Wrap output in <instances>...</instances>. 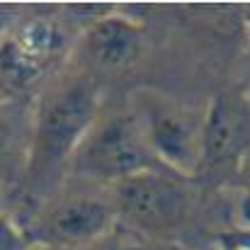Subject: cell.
<instances>
[{
  "label": "cell",
  "instance_id": "cell-1",
  "mask_svg": "<svg viewBox=\"0 0 250 250\" xmlns=\"http://www.w3.org/2000/svg\"><path fill=\"white\" fill-rule=\"evenodd\" d=\"M97 119L100 85L90 76L68 78L42 97L22 175V192L32 207L39 202L46 204L59 192L83 139Z\"/></svg>",
  "mask_w": 250,
  "mask_h": 250
},
{
  "label": "cell",
  "instance_id": "cell-2",
  "mask_svg": "<svg viewBox=\"0 0 250 250\" xmlns=\"http://www.w3.org/2000/svg\"><path fill=\"white\" fill-rule=\"evenodd\" d=\"M117 216L153 243H182V233L192 226L199 197L192 177L167 167L146 170L117 182L109 192Z\"/></svg>",
  "mask_w": 250,
  "mask_h": 250
},
{
  "label": "cell",
  "instance_id": "cell-3",
  "mask_svg": "<svg viewBox=\"0 0 250 250\" xmlns=\"http://www.w3.org/2000/svg\"><path fill=\"white\" fill-rule=\"evenodd\" d=\"M158 167L166 166L153 153L134 112H117L92 124L71 163V172L87 182L114 187L126 177Z\"/></svg>",
  "mask_w": 250,
  "mask_h": 250
},
{
  "label": "cell",
  "instance_id": "cell-4",
  "mask_svg": "<svg viewBox=\"0 0 250 250\" xmlns=\"http://www.w3.org/2000/svg\"><path fill=\"white\" fill-rule=\"evenodd\" d=\"M131 112L158 161L172 172L194 180L202 161L204 112L151 87L134 92Z\"/></svg>",
  "mask_w": 250,
  "mask_h": 250
},
{
  "label": "cell",
  "instance_id": "cell-5",
  "mask_svg": "<svg viewBox=\"0 0 250 250\" xmlns=\"http://www.w3.org/2000/svg\"><path fill=\"white\" fill-rule=\"evenodd\" d=\"M250 153V95L246 90H221L204 109L202 161L194 182L224 185L238 180Z\"/></svg>",
  "mask_w": 250,
  "mask_h": 250
},
{
  "label": "cell",
  "instance_id": "cell-6",
  "mask_svg": "<svg viewBox=\"0 0 250 250\" xmlns=\"http://www.w3.org/2000/svg\"><path fill=\"white\" fill-rule=\"evenodd\" d=\"M117 219L112 197L68 192L63 197H51L42 209H37L27 231L37 246L90 248L109 233Z\"/></svg>",
  "mask_w": 250,
  "mask_h": 250
},
{
  "label": "cell",
  "instance_id": "cell-7",
  "mask_svg": "<svg viewBox=\"0 0 250 250\" xmlns=\"http://www.w3.org/2000/svg\"><path fill=\"white\" fill-rule=\"evenodd\" d=\"M144 34V27L126 17H100L85 32V51L92 63L104 71H126L141 56Z\"/></svg>",
  "mask_w": 250,
  "mask_h": 250
},
{
  "label": "cell",
  "instance_id": "cell-8",
  "mask_svg": "<svg viewBox=\"0 0 250 250\" xmlns=\"http://www.w3.org/2000/svg\"><path fill=\"white\" fill-rule=\"evenodd\" d=\"M0 236H2V243H0L2 250H34L37 248V243L29 236L27 226H20L17 219H12V216H2V231H0Z\"/></svg>",
  "mask_w": 250,
  "mask_h": 250
},
{
  "label": "cell",
  "instance_id": "cell-9",
  "mask_svg": "<svg viewBox=\"0 0 250 250\" xmlns=\"http://www.w3.org/2000/svg\"><path fill=\"white\" fill-rule=\"evenodd\" d=\"M221 243H229V246L241 250H250V229H236L231 233H224Z\"/></svg>",
  "mask_w": 250,
  "mask_h": 250
},
{
  "label": "cell",
  "instance_id": "cell-10",
  "mask_svg": "<svg viewBox=\"0 0 250 250\" xmlns=\"http://www.w3.org/2000/svg\"><path fill=\"white\" fill-rule=\"evenodd\" d=\"M243 189V197H246V216L250 221V153L246 156L243 166H241V172H238V180H236Z\"/></svg>",
  "mask_w": 250,
  "mask_h": 250
},
{
  "label": "cell",
  "instance_id": "cell-11",
  "mask_svg": "<svg viewBox=\"0 0 250 250\" xmlns=\"http://www.w3.org/2000/svg\"><path fill=\"white\" fill-rule=\"evenodd\" d=\"M146 250H189L187 246H182V243H153L151 248Z\"/></svg>",
  "mask_w": 250,
  "mask_h": 250
},
{
  "label": "cell",
  "instance_id": "cell-12",
  "mask_svg": "<svg viewBox=\"0 0 250 250\" xmlns=\"http://www.w3.org/2000/svg\"><path fill=\"white\" fill-rule=\"evenodd\" d=\"M34 250H90V248H63V246H37Z\"/></svg>",
  "mask_w": 250,
  "mask_h": 250
},
{
  "label": "cell",
  "instance_id": "cell-13",
  "mask_svg": "<svg viewBox=\"0 0 250 250\" xmlns=\"http://www.w3.org/2000/svg\"><path fill=\"white\" fill-rule=\"evenodd\" d=\"M248 95H250V92H248Z\"/></svg>",
  "mask_w": 250,
  "mask_h": 250
}]
</instances>
